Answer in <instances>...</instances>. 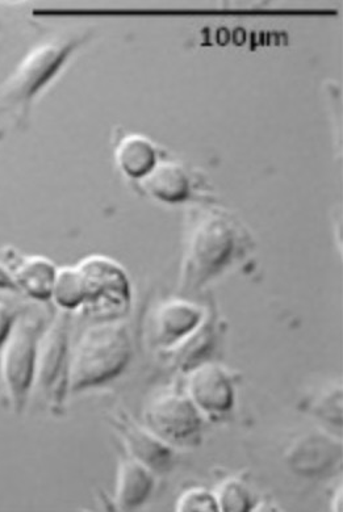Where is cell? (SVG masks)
Masks as SVG:
<instances>
[{
	"label": "cell",
	"instance_id": "6da1fadb",
	"mask_svg": "<svg viewBox=\"0 0 343 512\" xmlns=\"http://www.w3.org/2000/svg\"><path fill=\"white\" fill-rule=\"evenodd\" d=\"M53 299L62 309L106 306L124 309L131 299L123 268L103 256H90L75 267L57 272Z\"/></svg>",
	"mask_w": 343,
	"mask_h": 512
},
{
	"label": "cell",
	"instance_id": "7a4b0ae2",
	"mask_svg": "<svg viewBox=\"0 0 343 512\" xmlns=\"http://www.w3.org/2000/svg\"><path fill=\"white\" fill-rule=\"evenodd\" d=\"M131 356L127 329L119 322H99L87 327L71 352L68 383L71 392L114 379Z\"/></svg>",
	"mask_w": 343,
	"mask_h": 512
},
{
	"label": "cell",
	"instance_id": "3957f363",
	"mask_svg": "<svg viewBox=\"0 0 343 512\" xmlns=\"http://www.w3.org/2000/svg\"><path fill=\"white\" fill-rule=\"evenodd\" d=\"M78 40H56L36 46L0 85V113L16 112L22 119L29 103L58 73Z\"/></svg>",
	"mask_w": 343,
	"mask_h": 512
},
{
	"label": "cell",
	"instance_id": "277c9868",
	"mask_svg": "<svg viewBox=\"0 0 343 512\" xmlns=\"http://www.w3.org/2000/svg\"><path fill=\"white\" fill-rule=\"evenodd\" d=\"M43 334L40 317L24 313L16 316L10 334L0 348V373L8 400L16 414L22 413L35 381L37 347Z\"/></svg>",
	"mask_w": 343,
	"mask_h": 512
},
{
	"label": "cell",
	"instance_id": "5b68a950",
	"mask_svg": "<svg viewBox=\"0 0 343 512\" xmlns=\"http://www.w3.org/2000/svg\"><path fill=\"white\" fill-rule=\"evenodd\" d=\"M236 232L223 217H206L190 235L184 279L200 284L211 278L228 262L233 253Z\"/></svg>",
	"mask_w": 343,
	"mask_h": 512
},
{
	"label": "cell",
	"instance_id": "8992f818",
	"mask_svg": "<svg viewBox=\"0 0 343 512\" xmlns=\"http://www.w3.org/2000/svg\"><path fill=\"white\" fill-rule=\"evenodd\" d=\"M145 421L158 439L182 443L198 434L200 417L196 407L181 394L162 392L148 402Z\"/></svg>",
	"mask_w": 343,
	"mask_h": 512
},
{
	"label": "cell",
	"instance_id": "52a82bcc",
	"mask_svg": "<svg viewBox=\"0 0 343 512\" xmlns=\"http://www.w3.org/2000/svg\"><path fill=\"white\" fill-rule=\"evenodd\" d=\"M2 255L4 266L10 272L18 291L37 301L52 299L58 271L50 260L43 256L20 254L12 247L3 249Z\"/></svg>",
	"mask_w": 343,
	"mask_h": 512
},
{
	"label": "cell",
	"instance_id": "ba28073f",
	"mask_svg": "<svg viewBox=\"0 0 343 512\" xmlns=\"http://www.w3.org/2000/svg\"><path fill=\"white\" fill-rule=\"evenodd\" d=\"M68 350V322L58 320L41 334L37 347L35 380L46 393H57L65 369Z\"/></svg>",
	"mask_w": 343,
	"mask_h": 512
},
{
	"label": "cell",
	"instance_id": "9c48e42d",
	"mask_svg": "<svg viewBox=\"0 0 343 512\" xmlns=\"http://www.w3.org/2000/svg\"><path fill=\"white\" fill-rule=\"evenodd\" d=\"M188 392L192 401L208 413H224L233 405L232 383L219 365H202L192 372Z\"/></svg>",
	"mask_w": 343,
	"mask_h": 512
},
{
	"label": "cell",
	"instance_id": "30bf717a",
	"mask_svg": "<svg viewBox=\"0 0 343 512\" xmlns=\"http://www.w3.org/2000/svg\"><path fill=\"white\" fill-rule=\"evenodd\" d=\"M202 321V310L182 301H171L158 309L153 320V338L160 344L181 341Z\"/></svg>",
	"mask_w": 343,
	"mask_h": 512
},
{
	"label": "cell",
	"instance_id": "8fae6325",
	"mask_svg": "<svg viewBox=\"0 0 343 512\" xmlns=\"http://www.w3.org/2000/svg\"><path fill=\"white\" fill-rule=\"evenodd\" d=\"M115 427L124 438L129 451L136 460L152 469H165L170 460L169 448L163 446L156 435L149 434L144 428L137 426L128 415L115 417Z\"/></svg>",
	"mask_w": 343,
	"mask_h": 512
},
{
	"label": "cell",
	"instance_id": "7c38bea8",
	"mask_svg": "<svg viewBox=\"0 0 343 512\" xmlns=\"http://www.w3.org/2000/svg\"><path fill=\"white\" fill-rule=\"evenodd\" d=\"M144 190L163 203H182L190 196V179L181 166L173 162L158 163L141 179Z\"/></svg>",
	"mask_w": 343,
	"mask_h": 512
},
{
	"label": "cell",
	"instance_id": "4fadbf2b",
	"mask_svg": "<svg viewBox=\"0 0 343 512\" xmlns=\"http://www.w3.org/2000/svg\"><path fill=\"white\" fill-rule=\"evenodd\" d=\"M153 488V476L146 465L137 460H125L117 472L116 501L121 510H132L148 498Z\"/></svg>",
	"mask_w": 343,
	"mask_h": 512
},
{
	"label": "cell",
	"instance_id": "5bb4252c",
	"mask_svg": "<svg viewBox=\"0 0 343 512\" xmlns=\"http://www.w3.org/2000/svg\"><path fill=\"white\" fill-rule=\"evenodd\" d=\"M116 162L125 175L142 179L156 167L157 151L148 138L132 134L117 146Z\"/></svg>",
	"mask_w": 343,
	"mask_h": 512
},
{
	"label": "cell",
	"instance_id": "9a60e30c",
	"mask_svg": "<svg viewBox=\"0 0 343 512\" xmlns=\"http://www.w3.org/2000/svg\"><path fill=\"white\" fill-rule=\"evenodd\" d=\"M216 502L220 510L242 512L250 509V494L240 481L228 480L217 491Z\"/></svg>",
	"mask_w": 343,
	"mask_h": 512
},
{
	"label": "cell",
	"instance_id": "2e32d148",
	"mask_svg": "<svg viewBox=\"0 0 343 512\" xmlns=\"http://www.w3.org/2000/svg\"><path fill=\"white\" fill-rule=\"evenodd\" d=\"M216 498L206 490L192 489L184 493L178 502V511H216Z\"/></svg>",
	"mask_w": 343,
	"mask_h": 512
},
{
	"label": "cell",
	"instance_id": "e0dca14e",
	"mask_svg": "<svg viewBox=\"0 0 343 512\" xmlns=\"http://www.w3.org/2000/svg\"><path fill=\"white\" fill-rule=\"evenodd\" d=\"M18 313L12 310L6 302L0 301V348L3 347L4 342L10 334L12 325Z\"/></svg>",
	"mask_w": 343,
	"mask_h": 512
},
{
	"label": "cell",
	"instance_id": "ac0fdd59",
	"mask_svg": "<svg viewBox=\"0 0 343 512\" xmlns=\"http://www.w3.org/2000/svg\"><path fill=\"white\" fill-rule=\"evenodd\" d=\"M0 289H2V291H18L14 280L11 278L10 272H8L7 267L4 266L2 262H0Z\"/></svg>",
	"mask_w": 343,
	"mask_h": 512
}]
</instances>
